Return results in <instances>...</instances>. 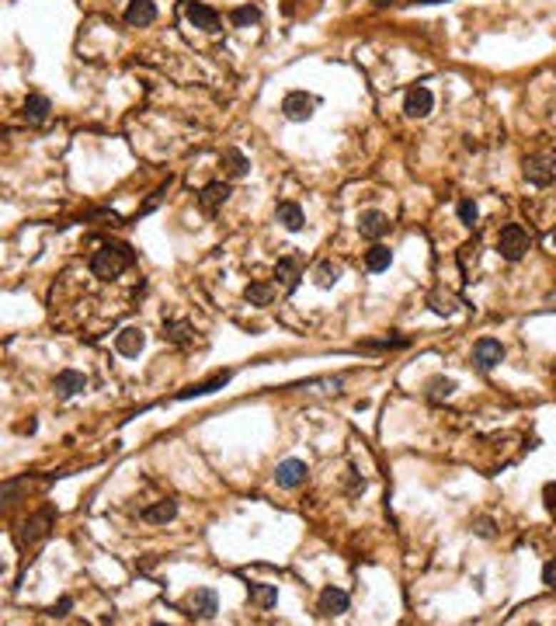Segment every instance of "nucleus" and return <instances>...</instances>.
<instances>
[{
  "instance_id": "obj_2",
  "label": "nucleus",
  "mask_w": 556,
  "mask_h": 626,
  "mask_svg": "<svg viewBox=\"0 0 556 626\" xmlns=\"http://www.w3.org/2000/svg\"><path fill=\"white\" fill-rule=\"evenodd\" d=\"M529 247H532V237H529L525 227H518V223L501 227V234H497V251H501V258L522 261L525 254H529Z\"/></svg>"
},
{
  "instance_id": "obj_7",
  "label": "nucleus",
  "mask_w": 556,
  "mask_h": 626,
  "mask_svg": "<svg viewBox=\"0 0 556 626\" xmlns=\"http://www.w3.org/2000/svg\"><path fill=\"white\" fill-rule=\"evenodd\" d=\"M188 609H191V616H198V620H212V616L219 612V599H216L212 588H195V592L188 595Z\"/></svg>"
},
{
  "instance_id": "obj_14",
  "label": "nucleus",
  "mask_w": 556,
  "mask_h": 626,
  "mask_svg": "<svg viewBox=\"0 0 556 626\" xmlns=\"http://www.w3.org/2000/svg\"><path fill=\"white\" fill-rule=\"evenodd\" d=\"M185 14H188V21L195 28H202V31H216V28H219V14H216L212 7H206V4H198V0L188 4Z\"/></svg>"
},
{
  "instance_id": "obj_26",
  "label": "nucleus",
  "mask_w": 556,
  "mask_h": 626,
  "mask_svg": "<svg viewBox=\"0 0 556 626\" xmlns=\"http://www.w3.org/2000/svg\"><path fill=\"white\" fill-rule=\"evenodd\" d=\"M313 279H317L320 289H330L338 279H341V264H334V261H320L317 272H313Z\"/></svg>"
},
{
  "instance_id": "obj_22",
  "label": "nucleus",
  "mask_w": 556,
  "mask_h": 626,
  "mask_svg": "<svg viewBox=\"0 0 556 626\" xmlns=\"http://www.w3.org/2000/svg\"><path fill=\"white\" fill-rule=\"evenodd\" d=\"M223 167L230 171V178H243V174L251 171V160L240 154V150H233V146H230V150H223Z\"/></svg>"
},
{
  "instance_id": "obj_23",
  "label": "nucleus",
  "mask_w": 556,
  "mask_h": 626,
  "mask_svg": "<svg viewBox=\"0 0 556 626\" xmlns=\"http://www.w3.org/2000/svg\"><path fill=\"white\" fill-rule=\"evenodd\" d=\"M390 261H393V254H390V247H383V244H375V247L365 251V268H369V272H386Z\"/></svg>"
},
{
  "instance_id": "obj_32",
  "label": "nucleus",
  "mask_w": 556,
  "mask_h": 626,
  "mask_svg": "<svg viewBox=\"0 0 556 626\" xmlns=\"http://www.w3.org/2000/svg\"><path fill=\"white\" fill-rule=\"evenodd\" d=\"M473 529H477V536H483V540H490V536H494V522H490V519H477V522H473Z\"/></svg>"
},
{
  "instance_id": "obj_29",
  "label": "nucleus",
  "mask_w": 556,
  "mask_h": 626,
  "mask_svg": "<svg viewBox=\"0 0 556 626\" xmlns=\"http://www.w3.org/2000/svg\"><path fill=\"white\" fill-rule=\"evenodd\" d=\"M258 21H261V11L254 4H243V7L233 11V25L237 28H251V25H258Z\"/></svg>"
},
{
  "instance_id": "obj_21",
  "label": "nucleus",
  "mask_w": 556,
  "mask_h": 626,
  "mask_svg": "<svg viewBox=\"0 0 556 626\" xmlns=\"http://www.w3.org/2000/svg\"><path fill=\"white\" fill-rule=\"evenodd\" d=\"M226 383H230V372H216L209 383H198V387H188V390H181V393H178V400H188V397H209V393L223 390Z\"/></svg>"
},
{
  "instance_id": "obj_31",
  "label": "nucleus",
  "mask_w": 556,
  "mask_h": 626,
  "mask_svg": "<svg viewBox=\"0 0 556 626\" xmlns=\"http://www.w3.org/2000/svg\"><path fill=\"white\" fill-rule=\"evenodd\" d=\"M542 585H546V588H556V557L546 560V567H542Z\"/></svg>"
},
{
  "instance_id": "obj_13",
  "label": "nucleus",
  "mask_w": 556,
  "mask_h": 626,
  "mask_svg": "<svg viewBox=\"0 0 556 626\" xmlns=\"http://www.w3.org/2000/svg\"><path fill=\"white\" fill-rule=\"evenodd\" d=\"M80 390H87V376L84 372H77V369H63L59 376H56V397H77Z\"/></svg>"
},
{
  "instance_id": "obj_27",
  "label": "nucleus",
  "mask_w": 556,
  "mask_h": 626,
  "mask_svg": "<svg viewBox=\"0 0 556 626\" xmlns=\"http://www.w3.org/2000/svg\"><path fill=\"white\" fill-rule=\"evenodd\" d=\"M452 390H455V379H445V376H435V379H428V387H424V393H428L431 400H445V397H452Z\"/></svg>"
},
{
  "instance_id": "obj_25",
  "label": "nucleus",
  "mask_w": 556,
  "mask_h": 626,
  "mask_svg": "<svg viewBox=\"0 0 556 626\" xmlns=\"http://www.w3.org/2000/svg\"><path fill=\"white\" fill-rule=\"evenodd\" d=\"M243 296H247V303H254V307H268V303L275 299V289L268 286V282H251V286L243 289Z\"/></svg>"
},
{
  "instance_id": "obj_9",
  "label": "nucleus",
  "mask_w": 556,
  "mask_h": 626,
  "mask_svg": "<svg viewBox=\"0 0 556 626\" xmlns=\"http://www.w3.org/2000/svg\"><path fill=\"white\" fill-rule=\"evenodd\" d=\"M358 234L365 237V240H379V237L390 234V219H386L379 209H365V212L358 216Z\"/></svg>"
},
{
  "instance_id": "obj_30",
  "label": "nucleus",
  "mask_w": 556,
  "mask_h": 626,
  "mask_svg": "<svg viewBox=\"0 0 556 626\" xmlns=\"http://www.w3.org/2000/svg\"><path fill=\"white\" fill-rule=\"evenodd\" d=\"M459 219H463V227H477L480 209L473 199H463V202H459Z\"/></svg>"
},
{
  "instance_id": "obj_34",
  "label": "nucleus",
  "mask_w": 556,
  "mask_h": 626,
  "mask_svg": "<svg viewBox=\"0 0 556 626\" xmlns=\"http://www.w3.org/2000/svg\"><path fill=\"white\" fill-rule=\"evenodd\" d=\"M553 244H556V234H553Z\"/></svg>"
},
{
  "instance_id": "obj_24",
  "label": "nucleus",
  "mask_w": 556,
  "mask_h": 626,
  "mask_svg": "<svg viewBox=\"0 0 556 626\" xmlns=\"http://www.w3.org/2000/svg\"><path fill=\"white\" fill-rule=\"evenodd\" d=\"M178 515V505L174 501H160V505H153V508H143V522H171Z\"/></svg>"
},
{
  "instance_id": "obj_20",
  "label": "nucleus",
  "mask_w": 556,
  "mask_h": 626,
  "mask_svg": "<svg viewBox=\"0 0 556 626\" xmlns=\"http://www.w3.org/2000/svg\"><path fill=\"white\" fill-rule=\"evenodd\" d=\"M163 341H171V344H191L195 331H191L188 320H167L163 324Z\"/></svg>"
},
{
  "instance_id": "obj_15",
  "label": "nucleus",
  "mask_w": 556,
  "mask_h": 626,
  "mask_svg": "<svg viewBox=\"0 0 556 626\" xmlns=\"http://www.w3.org/2000/svg\"><path fill=\"white\" fill-rule=\"evenodd\" d=\"M143 344H146V334H143L139 327H126V331H118V334H115V348H118V355H126V359L139 355V352H143Z\"/></svg>"
},
{
  "instance_id": "obj_6",
  "label": "nucleus",
  "mask_w": 556,
  "mask_h": 626,
  "mask_svg": "<svg viewBox=\"0 0 556 626\" xmlns=\"http://www.w3.org/2000/svg\"><path fill=\"white\" fill-rule=\"evenodd\" d=\"M306 463L303 459H285V463H278V470H275V480H278V487H285V491H295L299 484H306Z\"/></svg>"
},
{
  "instance_id": "obj_11",
  "label": "nucleus",
  "mask_w": 556,
  "mask_h": 626,
  "mask_svg": "<svg viewBox=\"0 0 556 626\" xmlns=\"http://www.w3.org/2000/svg\"><path fill=\"white\" fill-rule=\"evenodd\" d=\"M317 609H320V616H345L348 612V592L334 588V585H327V588L320 592Z\"/></svg>"
},
{
  "instance_id": "obj_19",
  "label": "nucleus",
  "mask_w": 556,
  "mask_h": 626,
  "mask_svg": "<svg viewBox=\"0 0 556 626\" xmlns=\"http://www.w3.org/2000/svg\"><path fill=\"white\" fill-rule=\"evenodd\" d=\"M275 279L282 282V289H285V292H292V289L299 286V258H295V254H289V258L278 261V264H275Z\"/></svg>"
},
{
  "instance_id": "obj_4",
  "label": "nucleus",
  "mask_w": 556,
  "mask_h": 626,
  "mask_svg": "<svg viewBox=\"0 0 556 626\" xmlns=\"http://www.w3.org/2000/svg\"><path fill=\"white\" fill-rule=\"evenodd\" d=\"M313 108H317V98L306 94V91H289V94L282 98V115H285L289 122H306V119L313 115Z\"/></svg>"
},
{
  "instance_id": "obj_12",
  "label": "nucleus",
  "mask_w": 556,
  "mask_h": 626,
  "mask_svg": "<svg viewBox=\"0 0 556 626\" xmlns=\"http://www.w3.org/2000/svg\"><path fill=\"white\" fill-rule=\"evenodd\" d=\"M126 21L133 28H146L157 21V4L153 0H133L129 7H126Z\"/></svg>"
},
{
  "instance_id": "obj_1",
  "label": "nucleus",
  "mask_w": 556,
  "mask_h": 626,
  "mask_svg": "<svg viewBox=\"0 0 556 626\" xmlns=\"http://www.w3.org/2000/svg\"><path fill=\"white\" fill-rule=\"evenodd\" d=\"M133 261H136L133 247H126V244H105L101 251H94V258H91V272H94L98 279H118Z\"/></svg>"
},
{
  "instance_id": "obj_17",
  "label": "nucleus",
  "mask_w": 556,
  "mask_h": 626,
  "mask_svg": "<svg viewBox=\"0 0 556 626\" xmlns=\"http://www.w3.org/2000/svg\"><path fill=\"white\" fill-rule=\"evenodd\" d=\"M49 111H53L49 98H42V94H31V98L25 101V108H21V119H25L28 126H42V122L49 119Z\"/></svg>"
},
{
  "instance_id": "obj_16",
  "label": "nucleus",
  "mask_w": 556,
  "mask_h": 626,
  "mask_svg": "<svg viewBox=\"0 0 556 626\" xmlns=\"http://www.w3.org/2000/svg\"><path fill=\"white\" fill-rule=\"evenodd\" d=\"M226 199H230V184L226 182H212L202 188V195H198V206L206 209V212H216L219 206H226Z\"/></svg>"
},
{
  "instance_id": "obj_5",
  "label": "nucleus",
  "mask_w": 556,
  "mask_h": 626,
  "mask_svg": "<svg viewBox=\"0 0 556 626\" xmlns=\"http://www.w3.org/2000/svg\"><path fill=\"white\" fill-rule=\"evenodd\" d=\"M501 359H504V344L497 338H480L477 344H473V362H477V369H483V372H490Z\"/></svg>"
},
{
  "instance_id": "obj_3",
  "label": "nucleus",
  "mask_w": 556,
  "mask_h": 626,
  "mask_svg": "<svg viewBox=\"0 0 556 626\" xmlns=\"http://www.w3.org/2000/svg\"><path fill=\"white\" fill-rule=\"evenodd\" d=\"M522 174H525V182H532L535 188H546V184H553V178H556L553 156H546V154L525 156V164H522Z\"/></svg>"
},
{
  "instance_id": "obj_28",
  "label": "nucleus",
  "mask_w": 556,
  "mask_h": 626,
  "mask_svg": "<svg viewBox=\"0 0 556 626\" xmlns=\"http://www.w3.org/2000/svg\"><path fill=\"white\" fill-rule=\"evenodd\" d=\"M251 599L258 602L261 609H271L278 602V588L275 585H251Z\"/></svg>"
},
{
  "instance_id": "obj_18",
  "label": "nucleus",
  "mask_w": 556,
  "mask_h": 626,
  "mask_svg": "<svg viewBox=\"0 0 556 626\" xmlns=\"http://www.w3.org/2000/svg\"><path fill=\"white\" fill-rule=\"evenodd\" d=\"M275 219H278L285 230H292V234H299V230L306 227V216H303V209L295 206V202H278V206H275Z\"/></svg>"
},
{
  "instance_id": "obj_8",
  "label": "nucleus",
  "mask_w": 556,
  "mask_h": 626,
  "mask_svg": "<svg viewBox=\"0 0 556 626\" xmlns=\"http://www.w3.org/2000/svg\"><path fill=\"white\" fill-rule=\"evenodd\" d=\"M49 522H53V515H49V512H42V515L28 519L25 525L18 529V547H35L39 540H46V532H49Z\"/></svg>"
},
{
  "instance_id": "obj_33",
  "label": "nucleus",
  "mask_w": 556,
  "mask_h": 626,
  "mask_svg": "<svg viewBox=\"0 0 556 626\" xmlns=\"http://www.w3.org/2000/svg\"><path fill=\"white\" fill-rule=\"evenodd\" d=\"M74 609V599H59V605H56V616H66Z\"/></svg>"
},
{
  "instance_id": "obj_10",
  "label": "nucleus",
  "mask_w": 556,
  "mask_h": 626,
  "mask_svg": "<svg viewBox=\"0 0 556 626\" xmlns=\"http://www.w3.org/2000/svg\"><path fill=\"white\" fill-rule=\"evenodd\" d=\"M431 108H435V98H431L428 87H410V91H407V98H403V111H407L410 119H424V115H431Z\"/></svg>"
}]
</instances>
